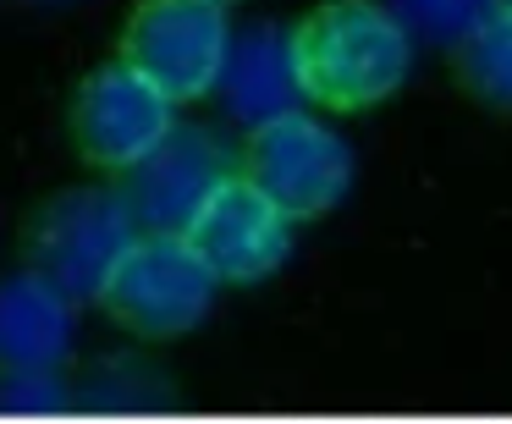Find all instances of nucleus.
Masks as SVG:
<instances>
[{
    "instance_id": "1",
    "label": "nucleus",
    "mask_w": 512,
    "mask_h": 424,
    "mask_svg": "<svg viewBox=\"0 0 512 424\" xmlns=\"http://www.w3.org/2000/svg\"><path fill=\"white\" fill-rule=\"evenodd\" d=\"M303 100L325 111H369L408 83L413 39L386 0H325L292 28Z\"/></svg>"
},
{
    "instance_id": "2",
    "label": "nucleus",
    "mask_w": 512,
    "mask_h": 424,
    "mask_svg": "<svg viewBox=\"0 0 512 424\" xmlns=\"http://www.w3.org/2000/svg\"><path fill=\"white\" fill-rule=\"evenodd\" d=\"M133 243L138 221L122 188H67L28 226V265L72 303H100Z\"/></svg>"
},
{
    "instance_id": "3",
    "label": "nucleus",
    "mask_w": 512,
    "mask_h": 424,
    "mask_svg": "<svg viewBox=\"0 0 512 424\" xmlns=\"http://www.w3.org/2000/svg\"><path fill=\"white\" fill-rule=\"evenodd\" d=\"M243 177L287 221H320L353 188V149L336 127L314 122L309 111H292L248 133Z\"/></svg>"
},
{
    "instance_id": "4",
    "label": "nucleus",
    "mask_w": 512,
    "mask_h": 424,
    "mask_svg": "<svg viewBox=\"0 0 512 424\" xmlns=\"http://www.w3.org/2000/svg\"><path fill=\"white\" fill-rule=\"evenodd\" d=\"M100 303L122 331L144 336V342H171V336H188L193 325H204L215 303V276L204 270L188 237L138 232Z\"/></svg>"
},
{
    "instance_id": "5",
    "label": "nucleus",
    "mask_w": 512,
    "mask_h": 424,
    "mask_svg": "<svg viewBox=\"0 0 512 424\" xmlns=\"http://www.w3.org/2000/svg\"><path fill=\"white\" fill-rule=\"evenodd\" d=\"M226 50L232 23L221 0H144L122 34V61L171 105L204 100L226 67Z\"/></svg>"
},
{
    "instance_id": "6",
    "label": "nucleus",
    "mask_w": 512,
    "mask_h": 424,
    "mask_svg": "<svg viewBox=\"0 0 512 424\" xmlns=\"http://www.w3.org/2000/svg\"><path fill=\"white\" fill-rule=\"evenodd\" d=\"M182 237L204 259L215 287H254V281L276 276L292 254V221L248 177H226Z\"/></svg>"
},
{
    "instance_id": "7",
    "label": "nucleus",
    "mask_w": 512,
    "mask_h": 424,
    "mask_svg": "<svg viewBox=\"0 0 512 424\" xmlns=\"http://www.w3.org/2000/svg\"><path fill=\"white\" fill-rule=\"evenodd\" d=\"M177 127L171 100L149 78H138L127 61L100 67L78 83L72 100V144L100 171H133L160 138Z\"/></svg>"
},
{
    "instance_id": "8",
    "label": "nucleus",
    "mask_w": 512,
    "mask_h": 424,
    "mask_svg": "<svg viewBox=\"0 0 512 424\" xmlns=\"http://www.w3.org/2000/svg\"><path fill=\"white\" fill-rule=\"evenodd\" d=\"M232 177V149L210 127H171L133 171H127V210H133L138 232H166L182 237L188 221L204 210L221 182Z\"/></svg>"
},
{
    "instance_id": "9",
    "label": "nucleus",
    "mask_w": 512,
    "mask_h": 424,
    "mask_svg": "<svg viewBox=\"0 0 512 424\" xmlns=\"http://www.w3.org/2000/svg\"><path fill=\"white\" fill-rule=\"evenodd\" d=\"M221 105L237 127H265L276 116L303 111V78H298V56H292V28L281 23H248L232 28V50L226 67L215 78Z\"/></svg>"
},
{
    "instance_id": "10",
    "label": "nucleus",
    "mask_w": 512,
    "mask_h": 424,
    "mask_svg": "<svg viewBox=\"0 0 512 424\" xmlns=\"http://www.w3.org/2000/svg\"><path fill=\"white\" fill-rule=\"evenodd\" d=\"M78 336V303L45 276L0 281V369H56Z\"/></svg>"
},
{
    "instance_id": "11",
    "label": "nucleus",
    "mask_w": 512,
    "mask_h": 424,
    "mask_svg": "<svg viewBox=\"0 0 512 424\" xmlns=\"http://www.w3.org/2000/svg\"><path fill=\"white\" fill-rule=\"evenodd\" d=\"M457 78L474 100L512 111V17H485L474 34L457 45Z\"/></svg>"
},
{
    "instance_id": "12",
    "label": "nucleus",
    "mask_w": 512,
    "mask_h": 424,
    "mask_svg": "<svg viewBox=\"0 0 512 424\" xmlns=\"http://www.w3.org/2000/svg\"><path fill=\"white\" fill-rule=\"evenodd\" d=\"M386 12L402 23L413 45H463L485 17H496L490 0H386Z\"/></svg>"
},
{
    "instance_id": "13",
    "label": "nucleus",
    "mask_w": 512,
    "mask_h": 424,
    "mask_svg": "<svg viewBox=\"0 0 512 424\" xmlns=\"http://www.w3.org/2000/svg\"><path fill=\"white\" fill-rule=\"evenodd\" d=\"M61 386L50 369H6L0 375V413H56Z\"/></svg>"
},
{
    "instance_id": "14",
    "label": "nucleus",
    "mask_w": 512,
    "mask_h": 424,
    "mask_svg": "<svg viewBox=\"0 0 512 424\" xmlns=\"http://www.w3.org/2000/svg\"><path fill=\"white\" fill-rule=\"evenodd\" d=\"M490 6H496L501 17H512V0H490Z\"/></svg>"
},
{
    "instance_id": "15",
    "label": "nucleus",
    "mask_w": 512,
    "mask_h": 424,
    "mask_svg": "<svg viewBox=\"0 0 512 424\" xmlns=\"http://www.w3.org/2000/svg\"><path fill=\"white\" fill-rule=\"evenodd\" d=\"M50 6H67V0H50Z\"/></svg>"
},
{
    "instance_id": "16",
    "label": "nucleus",
    "mask_w": 512,
    "mask_h": 424,
    "mask_svg": "<svg viewBox=\"0 0 512 424\" xmlns=\"http://www.w3.org/2000/svg\"><path fill=\"white\" fill-rule=\"evenodd\" d=\"M221 6H232V0H221Z\"/></svg>"
}]
</instances>
